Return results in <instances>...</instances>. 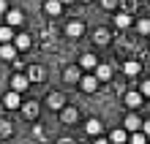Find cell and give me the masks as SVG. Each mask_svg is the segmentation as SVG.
<instances>
[{"label": "cell", "instance_id": "1", "mask_svg": "<svg viewBox=\"0 0 150 144\" xmlns=\"http://www.w3.org/2000/svg\"><path fill=\"white\" fill-rule=\"evenodd\" d=\"M3 106H6V109H19V106H22L19 93H16V90H8V93L3 95Z\"/></svg>", "mask_w": 150, "mask_h": 144}, {"label": "cell", "instance_id": "2", "mask_svg": "<svg viewBox=\"0 0 150 144\" xmlns=\"http://www.w3.org/2000/svg\"><path fill=\"white\" fill-rule=\"evenodd\" d=\"M79 87H82L85 93H96V90H98V79H96V74L82 76V79H79Z\"/></svg>", "mask_w": 150, "mask_h": 144}, {"label": "cell", "instance_id": "3", "mask_svg": "<svg viewBox=\"0 0 150 144\" xmlns=\"http://www.w3.org/2000/svg\"><path fill=\"white\" fill-rule=\"evenodd\" d=\"M28 84H30V79L25 76V74H14V76H11V90H16V93L28 90Z\"/></svg>", "mask_w": 150, "mask_h": 144}, {"label": "cell", "instance_id": "4", "mask_svg": "<svg viewBox=\"0 0 150 144\" xmlns=\"http://www.w3.org/2000/svg\"><path fill=\"white\" fill-rule=\"evenodd\" d=\"M6 25H8V27H19V25H22V11H19V8L6 11Z\"/></svg>", "mask_w": 150, "mask_h": 144}, {"label": "cell", "instance_id": "5", "mask_svg": "<svg viewBox=\"0 0 150 144\" xmlns=\"http://www.w3.org/2000/svg\"><path fill=\"white\" fill-rule=\"evenodd\" d=\"M47 103H49V109H63L66 106V98H63V93H49V98H47Z\"/></svg>", "mask_w": 150, "mask_h": 144}, {"label": "cell", "instance_id": "6", "mask_svg": "<svg viewBox=\"0 0 150 144\" xmlns=\"http://www.w3.org/2000/svg\"><path fill=\"white\" fill-rule=\"evenodd\" d=\"M96 65H98V57H96V55H82V57H79V68L96 71Z\"/></svg>", "mask_w": 150, "mask_h": 144}, {"label": "cell", "instance_id": "7", "mask_svg": "<svg viewBox=\"0 0 150 144\" xmlns=\"http://www.w3.org/2000/svg\"><path fill=\"white\" fill-rule=\"evenodd\" d=\"M126 106H128V109H137V106H142V93H137V90L126 93Z\"/></svg>", "mask_w": 150, "mask_h": 144}, {"label": "cell", "instance_id": "8", "mask_svg": "<svg viewBox=\"0 0 150 144\" xmlns=\"http://www.w3.org/2000/svg\"><path fill=\"white\" fill-rule=\"evenodd\" d=\"M44 11H47L49 16H57L60 11H63V3H60V0H47V3H44Z\"/></svg>", "mask_w": 150, "mask_h": 144}, {"label": "cell", "instance_id": "9", "mask_svg": "<svg viewBox=\"0 0 150 144\" xmlns=\"http://www.w3.org/2000/svg\"><path fill=\"white\" fill-rule=\"evenodd\" d=\"M123 125H126V131H131V133H134V131H142V120H139L137 114H128Z\"/></svg>", "mask_w": 150, "mask_h": 144}, {"label": "cell", "instance_id": "10", "mask_svg": "<svg viewBox=\"0 0 150 144\" xmlns=\"http://www.w3.org/2000/svg\"><path fill=\"white\" fill-rule=\"evenodd\" d=\"M93 74H96L98 82H109V79H112V68H109V65H96Z\"/></svg>", "mask_w": 150, "mask_h": 144}, {"label": "cell", "instance_id": "11", "mask_svg": "<svg viewBox=\"0 0 150 144\" xmlns=\"http://www.w3.org/2000/svg\"><path fill=\"white\" fill-rule=\"evenodd\" d=\"M16 52H19V49L14 46V41L11 44H3V46H0V57H3V60H14Z\"/></svg>", "mask_w": 150, "mask_h": 144}, {"label": "cell", "instance_id": "12", "mask_svg": "<svg viewBox=\"0 0 150 144\" xmlns=\"http://www.w3.org/2000/svg\"><path fill=\"white\" fill-rule=\"evenodd\" d=\"M66 33L71 35V38H79V35L85 33V25H82V22H68V27H66Z\"/></svg>", "mask_w": 150, "mask_h": 144}, {"label": "cell", "instance_id": "13", "mask_svg": "<svg viewBox=\"0 0 150 144\" xmlns=\"http://www.w3.org/2000/svg\"><path fill=\"white\" fill-rule=\"evenodd\" d=\"M126 139H128L126 128H117V131H112V133H109V141H112V144H126Z\"/></svg>", "mask_w": 150, "mask_h": 144}, {"label": "cell", "instance_id": "14", "mask_svg": "<svg viewBox=\"0 0 150 144\" xmlns=\"http://www.w3.org/2000/svg\"><path fill=\"white\" fill-rule=\"evenodd\" d=\"M14 46L16 49H30V35H25V33H19V35H14Z\"/></svg>", "mask_w": 150, "mask_h": 144}, {"label": "cell", "instance_id": "15", "mask_svg": "<svg viewBox=\"0 0 150 144\" xmlns=\"http://www.w3.org/2000/svg\"><path fill=\"white\" fill-rule=\"evenodd\" d=\"M101 128H104V125H101L98 120H96V117H93V120H87V122H85V131L90 133V136H98V133H101Z\"/></svg>", "mask_w": 150, "mask_h": 144}, {"label": "cell", "instance_id": "16", "mask_svg": "<svg viewBox=\"0 0 150 144\" xmlns=\"http://www.w3.org/2000/svg\"><path fill=\"white\" fill-rule=\"evenodd\" d=\"M60 112H63V122H74L76 117H79V112L74 109V106H63Z\"/></svg>", "mask_w": 150, "mask_h": 144}, {"label": "cell", "instance_id": "17", "mask_svg": "<svg viewBox=\"0 0 150 144\" xmlns=\"http://www.w3.org/2000/svg\"><path fill=\"white\" fill-rule=\"evenodd\" d=\"M63 76H66V82H68V84H76L79 79H82V76H79V68H66V74H63Z\"/></svg>", "mask_w": 150, "mask_h": 144}, {"label": "cell", "instance_id": "18", "mask_svg": "<svg viewBox=\"0 0 150 144\" xmlns=\"http://www.w3.org/2000/svg\"><path fill=\"white\" fill-rule=\"evenodd\" d=\"M139 68H142V65H139V63H137V60H128V63H126V65H123V71H126V74H128V76H137V74H139Z\"/></svg>", "mask_w": 150, "mask_h": 144}, {"label": "cell", "instance_id": "19", "mask_svg": "<svg viewBox=\"0 0 150 144\" xmlns=\"http://www.w3.org/2000/svg\"><path fill=\"white\" fill-rule=\"evenodd\" d=\"M22 112H25V117H36V114H38V103H36V101L22 103Z\"/></svg>", "mask_w": 150, "mask_h": 144}, {"label": "cell", "instance_id": "20", "mask_svg": "<svg viewBox=\"0 0 150 144\" xmlns=\"http://www.w3.org/2000/svg\"><path fill=\"white\" fill-rule=\"evenodd\" d=\"M128 25H131L128 14H117V16H115V27H128Z\"/></svg>", "mask_w": 150, "mask_h": 144}, {"label": "cell", "instance_id": "21", "mask_svg": "<svg viewBox=\"0 0 150 144\" xmlns=\"http://www.w3.org/2000/svg\"><path fill=\"white\" fill-rule=\"evenodd\" d=\"M0 41H3V44H11L14 41V33H11L8 25H6V27H0Z\"/></svg>", "mask_w": 150, "mask_h": 144}, {"label": "cell", "instance_id": "22", "mask_svg": "<svg viewBox=\"0 0 150 144\" xmlns=\"http://www.w3.org/2000/svg\"><path fill=\"white\" fill-rule=\"evenodd\" d=\"M131 144H147V136H145V133L142 131H134V133H131V139H128Z\"/></svg>", "mask_w": 150, "mask_h": 144}, {"label": "cell", "instance_id": "23", "mask_svg": "<svg viewBox=\"0 0 150 144\" xmlns=\"http://www.w3.org/2000/svg\"><path fill=\"white\" fill-rule=\"evenodd\" d=\"M137 30L142 33V35H150V19H139L137 22Z\"/></svg>", "mask_w": 150, "mask_h": 144}, {"label": "cell", "instance_id": "24", "mask_svg": "<svg viewBox=\"0 0 150 144\" xmlns=\"http://www.w3.org/2000/svg\"><path fill=\"white\" fill-rule=\"evenodd\" d=\"M28 79H30V82H41V79H44V71H41V68H30Z\"/></svg>", "mask_w": 150, "mask_h": 144}, {"label": "cell", "instance_id": "25", "mask_svg": "<svg viewBox=\"0 0 150 144\" xmlns=\"http://www.w3.org/2000/svg\"><path fill=\"white\" fill-rule=\"evenodd\" d=\"M93 41H96V44H107V41H109V35H107V30H96V35H93Z\"/></svg>", "mask_w": 150, "mask_h": 144}, {"label": "cell", "instance_id": "26", "mask_svg": "<svg viewBox=\"0 0 150 144\" xmlns=\"http://www.w3.org/2000/svg\"><path fill=\"white\" fill-rule=\"evenodd\" d=\"M0 136H11V122L8 120H0Z\"/></svg>", "mask_w": 150, "mask_h": 144}, {"label": "cell", "instance_id": "27", "mask_svg": "<svg viewBox=\"0 0 150 144\" xmlns=\"http://www.w3.org/2000/svg\"><path fill=\"white\" fill-rule=\"evenodd\" d=\"M117 3H120V0H101L104 8H117Z\"/></svg>", "mask_w": 150, "mask_h": 144}, {"label": "cell", "instance_id": "28", "mask_svg": "<svg viewBox=\"0 0 150 144\" xmlns=\"http://www.w3.org/2000/svg\"><path fill=\"white\" fill-rule=\"evenodd\" d=\"M142 95H150V82H142V90H139Z\"/></svg>", "mask_w": 150, "mask_h": 144}, {"label": "cell", "instance_id": "29", "mask_svg": "<svg viewBox=\"0 0 150 144\" xmlns=\"http://www.w3.org/2000/svg\"><path fill=\"white\" fill-rule=\"evenodd\" d=\"M142 133H145V136H150V120L142 122Z\"/></svg>", "mask_w": 150, "mask_h": 144}, {"label": "cell", "instance_id": "30", "mask_svg": "<svg viewBox=\"0 0 150 144\" xmlns=\"http://www.w3.org/2000/svg\"><path fill=\"white\" fill-rule=\"evenodd\" d=\"M93 144H112V141H109V139H98V136H96V141H93Z\"/></svg>", "mask_w": 150, "mask_h": 144}, {"label": "cell", "instance_id": "31", "mask_svg": "<svg viewBox=\"0 0 150 144\" xmlns=\"http://www.w3.org/2000/svg\"><path fill=\"white\" fill-rule=\"evenodd\" d=\"M8 11V6H6V0H0V14H6Z\"/></svg>", "mask_w": 150, "mask_h": 144}, {"label": "cell", "instance_id": "32", "mask_svg": "<svg viewBox=\"0 0 150 144\" xmlns=\"http://www.w3.org/2000/svg\"><path fill=\"white\" fill-rule=\"evenodd\" d=\"M57 144H76V141H74V139H60Z\"/></svg>", "mask_w": 150, "mask_h": 144}, {"label": "cell", "instance_id": "33", "mask_svg": "<svg viewBox=\"0 0 150 144\" xmlns=\"http://www.w3.org/2000/svg\"><path fill=\"white\" fill-rule=\"evenodd\" d=\"M60 3H74V0H60Z\"/></svg>", "mask_w": 150, "mask_h": 144}, {"label": "cell", "instance_id": "34", "mask_svg": "<svg viewBox=\"0 0 150 144\" xmlns=\"http://www.w3.org/2000/svg\"><path fill=\"white\" fill-rule=\"evenodd\" d=\"M82 3H90V0H82Z\"/></svg>", "mask_w": 150, "mask_h": 144}]
</instances>
